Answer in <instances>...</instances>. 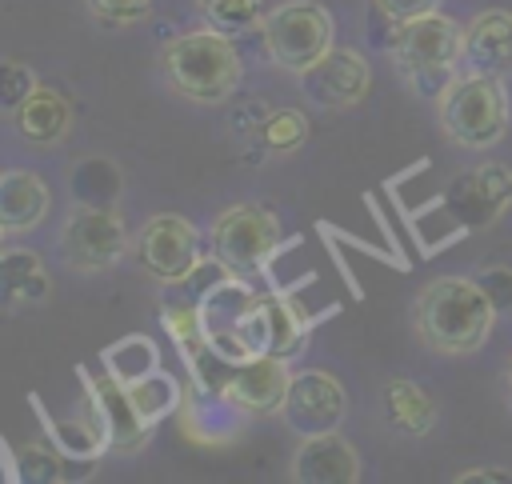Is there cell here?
<instances>
[{
  "instance_id": "12",
  "label": "cell",
  "mask_w": 512,
  "mask_h": 484,
  "mask_svg": "<svg viewBox=\"0 0 512 484\" xmlns=\"http://www.w3.org/2000/svg\"><path fill=\"white\" fill-rule=\"evenodd\" d=\"M296 80H300V92H304L308 104H316L324 112H344V108H356L368 96L372 64L356 48H340L336 44L308 72H300Z\"/></svg>"
},
{
  "instance_id": "11",
  "label": "cell",
  "mask_w": 512,
  "mask_h": 484,
  "mask_svg": "<svg viewBox=\"0 0 512 484\" xmlns=\"http://www.w3.org/2000/svg\"><path fill=\"white\" fill-rule=\"evenodd\" d=\"M348 412V392L344 384L328 372V368H300L292 376L288 400L280 420L288 424L292 436H320V432H336L340 420Z\"/></svg>"
},
{
  "instance_id": "18",
  "label": "cell",
  "mask_w": 512,
  "mask_h": 484,
  "mask_svg": "<svg viewBox=\"0 0 512 484\" xmlns=\"http://www.w3.org/2000/svg\"><path fill=\"white\" fill-rule=\"evenodd\" d=\"M12 124H16V132H20L24 144H32V148H56L68 136V128H72V104H68L64 92L40 84L12 112Z\"/></svg>"
},
{
  "instance_id": "27",
  "label": "cell",
  "mask_w": 512,
  "mask_h": 484,
  "mask_svg": "<svg viewBox=\"0 0 512 484\" xmlns=\"http://www.w3.org/2000/svg\"><path fill=\"white\" fill-rule=\"evenodd\" d=\"M64 456H60V448L52 444V448H44V444H20V448H12V480H48V484H56V480H64Z\"/></svg>"
},
{
  "instance_id": "3",
  "label": "cell",
  "mask_w": 512,
  "mask_h": 484,
  "mask_svg": "<svg viewBox=\"0 0 512 484\" xmlns=\"http://www.w3.org/2000/svg\"><path fill=\"white\" fill-rule=\"evenodd\" d=\"M392 64L408 92L440 100V92L464 72V24L444 12L400 24L392 36Z\"/></svg>"
},
{
  "instance_id": "2",
  "label": "cell",
  "mask_w": 512,
  "mask_h": 484,
  "mask_svg": "<svg viewBox=\"0 0 512 484\" xmlns=\"http://www.w3.org/2000/svg\"><path fill=\"white\" fill-rule=\"evenodd\" d=\"M160 76L192 104H224L244 80V60L232 36L204 24L160 48Z\"/></svg>"
},
{
  "instance_id": "29",
  "label": "cell",
  "mask_w": 512,
  "mask_h": 484,
  "mask_svg": "<svg viewBox=\"0 0 512 484\" xmlns=\"http://www.w3.org/2000/svg\"><path fill=\"white\" fill-rule=\"evenodd\" d=\"M88 16L104 28H128V24H140L152 16L156 0H84Z\"/></svg>"
},
{
  "instance_id": "9",
  "label": "cell",
  "mask_w": 512,
  "mask_h": 484,
  "mask_svg": "<svg viewBox=\"0 0 512 484\" xmlns=\"http://www.w3.org/2000/svg\"><path fill=\"white\" fill-rule=\"evenodd\" d=\"M60 260L76 276H100L112 272L120 260H128L132 236L128 224L116 208H96V204H76L64 216L60 228Z\"/></svg>"
},
{
  "instance_id": "31",
  "label": "cell",
  "mask_w": 512,
  "mask_h": 484,
  "mask_svg": "<svg viewBox=\"0 0 512 484\" xmlns=\"http://www.w3.org/2000/svg\"><path fill=\"white\" fill-rule=\"evenodd\" d=\"M372 4H376V12H380L392 28H400V24L416 20V16L440 12V0H372Z\"/></svg>"
},
{
  "instance_id": "15",
  "label": "cell",
  "mask_w": 512,
  "mask_h": 484,
  "mask_svg": "<svg viewBox=\"0 0 512 484\" xmlns=\"http://www.w3.org/2000/svg\"><path fill=\"white\" fill-rule=\"evenodd\" d=\"M464 72H484L496 80L512 76V12L484 8L464 24Z\"/></svg>"
},
{
  "instance_id": "1",
  "label": "cell",
  "mask_w": 512,
  "mask_h": 484,
  "mask_svg": "<svg viewBox=\"0 0 512 484\" xmlns=\"http://www.w3.org/2000/svg\"><path fill=\"white\" fill-rule=\"evenodd\" d=\"M496 300L472 276H436L416 292L412 328L428 352L468 356L480 352L496 324Z\"/></svg>"
},
{
  "instance_id": "19",
  "label": "cell",
  "mask_w": 512,
  "mask_h": 484,
  "mask_svg": "<svg viewBox=\"0 0 512 484\" xmlns=\"http://www.w3.org/2000/svg\"><path fill=\"white\" fill-rule=\"evenodd\" d=\"M380 408H384V420L396 436H408V440H420V436H432L436 420H440V408L436 400L416 384V380H404V376H392L384 380V392H380Z\"/></svg>"
},
{
  "instance_id": "28",
  "label": "cell",
  "mask_w": 512,
  "mask_h": 484,
  "mask_svg": "<svg viewBox=\"0 0 512 484\" xmlns=\"http://www.w3.org/2000/svg\"><path fill=\"white\" fill-rule=\"evenodd\" d=\"M260 136H264V144H268L272 152H296V148L308 144V120H304V112H296V108H276V112L264 120Z\"/></svg>"
},
{
  "instance_id": "26",
  "label": "cell",
  "mask_w": 512,
  "mask_h": 484,
  "mask_svg": "<svg viewBox=\"0 0 512 484\" xmlns=\"http://www.w3.org/2000/svg\"><path fill=\"white\" fill-rule=\"evenodd\" d=\"M164 320V332L176 340L184 364H192L204 348H208V336H204V316H200V304H168L160 312Z\"/></svg>"
},
{
  "instance_id": "23",
  "label": "cell",
  "mask_w": 512,
  "mask_h": 484,
  "mask_svg": "<svg viewBox=\"0 0 512 484\" xmlns=\"http://www.w3.org/2000/svg\"><path fill=\"white\" fill-rule=\"evenodd\" d=\"M128 392H132V400H136L140 416H144L152 428H156L164 416L180 412V404H184V388H180V380H176L172 372H164V368H156V372H148V376L132 380V384H128Z\"/></svg>"
},
{
  "instance_id": "8",
  "label": "cell",
  "mask_w": 512,
  "mask_h": 484,
  "mask_svg": "<svg viewBox=\"0 0 512 484\" xmlns=\"http://www.w3.org/2000/svg\"><path fill=\"white\" fill-rule=\"evenodd\" d=\"M512 208V168L500 160H484L476 168H464L448 180V188L432 200V212H440L452 224V236L480 232L496 224Z\"/></svg>"
},
{
  "instance_id": "4",
  "label": "cell",
  "mask_w": 512,
  "mask_h": 484,
  "mask_svg": "<svg viewBox=\"0 0 512 484\" xmlns=\"http://www.w3.org/2000/svg\"><path fill=\"white\" fill-rule=\"evenodd\" d=\"M280 252H284V228L276 212H268L256 200L228 204L208 224V256L216 260V268L232 276H244V280L268 276Z\"/></svg>"
},
{
  "instance_id": "32",
  "label": "cell",
  "mask_w": 512,
  "mask_h": 484,
  "mask_svg": "<svg viewBox=\"0 0 512 484\" xmlns=\"http://www.w3.org/2000/svg\"><path fill=\"white\" fill-rule=\"evenodd\" d=\"M480 284L488 288V296L496 300V308H512V268H488L480 272Z\"/></svg>"
},
{
  "instance_id": "5",
  "label": "cell",
  "mask_w": 512,
  "mask_h": 484,
  "mask_svg": "<svg viewBox=\"0 0 512 484\" xmlns=\"http://www.w3.org/2000/svg\"><path fill=\"white\" fill-rule=\"evenodd\" d=\"M444 136L456 148H496L508 132V88L484 72H460L436 100Z\"/></svg>"
},
{
  "instance_id": "24",
  "label": "cell",
  "mask_w": 512,
  "mask_h": 484,
  "mask_svg": "<svg viewBox=\"0 0 512 484\" xmlns=\"http://www.w3.org/2000/svg\"><path fill=\"white\" fill-rule=\"evenodd\" d=\"M104 368L112 376H120L124 384H132V380H140V376L160 368V344L152 336H144V332H132V336L116 340L112 348H104Z\"/></svg>"
},
{
  "instance_id": "25",
  "label": "cell",
  "mask_w": 512,
  "mask_h": 484,
  "mask_svg": "<svg viewBox=\"0 0 512 484\" xmlns=\"http://www.w3.org/2000/svg\"><path fill=\"white\" fill-rule=\"evenodd\" d=\"M196 8H200L208 28L224 32L232 40L244 36V32H256L264 24V16H268L264 0H196Z\"/></svg>"
},
{
  "instance_id": "20",
  "label": "cell",
  "mask_w": 512,
  "mask_h": 484,
  "mask_svg": "<svg viewBox=\"0 0 512 484\" xmlns=\"http://www.w3.org/2000/svg\"><path fill=\"white\" fill-rule=\"evenodd\" d=\"M52 292V276L40 260V252L32 248H20V244H8L0 252V296H4V308H28V304H40L48 300Z\"/></svg>"
},
{
  "instance_id": "33",
  "label": "cell",
  "mask_w": 512,
  "mask_h": 484,
  "mask_svg": "<svg viewBox=\"0 0 512 484\" xmlns=\"http://www.w3.org/2000/svg\"><path fill=\"white\" fill-rule=\"evenodd\" d=\"M472 480H512V472H504V468H472V472L456 476V484H472Z\"/></svg>"
},
{
  "instance_id": "22",
  "label": "cell",
  "mask_w": 512,
  "mask_h": 484,
  "mask_svg": "<svg viewBox=\"0 0 512 484\" xmlns=\"http://www.w3.org/2000/svg\"><path fill=\"white\" fill-rule=\"evenodd\" d=\"M124 192V176L108 156H88L72 168V196L76 204H96V208H116Z\"/></svg>"
},
{
  "instance_id": "21",
  "label": "cell",
  "mask_w": 512,
  "mask_h": 484,
  "mask_svg": "<svg viewBox=\"0 0 512 484\" xmlns=\"http://www.w3.org/2000/svg\"><path fill=\"white\" fill-rule=\"evenodd\" d=\"M32 400H36V396H32ZM36 412H40V420H44L48 440L60 448V456H64V460L92 464L100 452H108V432H104L100 416L88 408V400H84V416H68V420H56L52 412H44V404H40V400H36Z\"/></svg>"
},
{
  "instance_id": "30",
  "label": "cell",
  "mask_w": 512,
  "mask_h": 484,
  "mask_svg": "<svg viewBox=\"0 0 512 484\" xmlns=\"http://www.w3.org/2000/svg\"><path fill=\"white\" fill-rule=\"evenodd\" d=\"M40 88V80H36V72L28 68V64H20V60H4V68H0V108L8 112V120H12V112L32 96Z\"/></svg>"
},
{
  "instance_id": "13",
  "label": "cell",
  "mask_w": 512,
  "mask_h": 484,
  "mask_svg": "<svg viewBox=\"0 0 512 484\" xmlns=\"http://www.w3.org/2000/svg\"><path fill=\"white\" fill-rule=\"evenodd\" d=\"M292 376H296L292 372V360L272 356V352H260V356H248V360H240L232 368V376L224 384V396L248 420H268V416H280L284 412Z\"/></svg>"
},
{
  "instance_id": "7",
  "label": "cell",
  "mask_w": 512,
  "mask_h": 484,
  "mask_svg": "<svg viewBox=\"0 0 512 484\" xmlns=\"http://www.w3.org/2000/svg\"><path fill=\"white\" fill-rule=\"evenodd\" d=\"M260 40L276 68L300 76L324 52L336 48V20L316 0H284V4L268 8L264 24H260Z\"/></svg>"
},
{
  "instance_id": "17",
  "label": "cell",
  "mask_w": 512,
  "mask_h": 484,
  "mask_svg": "<svg viewBox=\"0 0 512 484\" xmlns=\"http://www.w3.org/2000/svg\"><path fill=\"white\" fill-rule=\"evenodd\" d=\"M180 420H184L188 440H196V444H228L248 424V416L224 392H212V388H200V384H196V392L192 388L184 392Z\"/></svg>"
},
{
  "instance_id": "14",
  "label": "cell",
  "mask_w": 512,
  "mask_h": 484,
  "mask_svg": "<svg viewBox=\"0 0 512 484\" xmlns=\"http://www.w3.org/2000/svg\"><path fill=\"white\" fill-rule=\"evenodd\" d=\"M288 476L296 484H356L360 480V452L352 448V440L336 432H320V436H304L300 448L292 452V468Z\"/></svg>"
},
{
  "instance_id": "6",
  "label": "cell",
  "mask_w": 512,
  "mask_h": 484,
  "mask_svg": "<svg viewBox=\"0 0 512 484\" xmlns=\"http://www.w3.org/2000/svg\"><path fill=\"white\" fill-rule=\"evenodd\" d=\"M204 236L188 216L176 212H156L148 216L136 232H132V248H128V264L148 276L152 284L176 288L188 284L192 272L204 264Z\"/></svg>"
},
{
  "instance_id": "16",
  "label": "cell",
  "mask_w": 512,
  "mask_h": 484,
  "mask_svg": "<svg viewBox=\"0 0 512 484\" xmlns=\"http://www.w3.org/2000/svg\"><path fill=\"white\" fill-rule=\"evenodd\" d=\"M52 212V188L32 168H8L0 176V232L12 240L20 232H32Z\"/></svg>"
},
{
  "instance_id": "10",
  "label": "cell",
  "mask_w": 512,
  "mask_h": 484,
  "mask_svg": "<svg viewBox=\"0 0 512 484\" xmlns=\"http://www.w3.org/2000/svg\"><path fill=\"white\" fill-rule=\"evenodd\" d=\"M80 372V384H84V400L88 408L100 416L104 432H108V452L116 456H132L148 444L152 436V424L140 416L128 384L120 376H112L108 368L104 372H88V368H76Z\"/></svg>"
},
{
  "instance_id": "34",
  "label": "cell",
  "mask_w": 512,
  "mask_h": 484,
  "mask_svg": "<svg viewBox=\"0 0 512 484\" xmlns=\"http://www.w3.org/2000/svg\"><path fill=\"white\" fill-rule=\"evenodd\" d=\"M504 392H508V408H512V360H508V372H504Z\"/></svg>"
}]
</instances>
